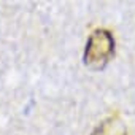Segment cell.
Masks as SVG:
<instances>
[{
  "mask_svg": "<svg viewBox=\"0 0 135 135\" xmlns=\"http://www.w3.org/2000/svg\"><path fill=\"white\" fill-rule=\"evenodd\" d=\"M114 56V37L108 29H95L84 48L83 62L91 70H103Z\"/></svg>",
  "mask_w": 135,
  "mask_h": 135,
  "instance_id": "obj_1",
  "label": "cell"
},
{
  "mask_svg": "<svg viewBox=\"0 0 135 135\" xmlns=\"http://www.w3.org/2000/svg\"><path fill=\"white\" fill-rule=\"evenodd\" d=\"M91 135H127V127L119 116H108L92 130Z\"/></svg>",
  "mask_w": 135,
  "mask_h": 135,
  "instance_id": "obj_2",
  "label": "cell"
}]
</instances>
